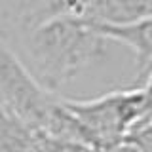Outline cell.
<instances>
[{
  "label": "cell",
  "mask_w": 152,
  "mask_h": 152,
  "mask_svg": "<svg viewBox=\"0 0 152 152\" xmlns=\"http://www.w3.org/2000/svg\"><path fill=\"white\" fill-rule=\"evenodd\" d=\"M27 69L46 89L57 93L107 53V38L88 19L57 17L23 28Z\"/></svg>",
  "instance_id": "1"
},
{
  "label": "cell",
  "mask_w": 152,
  "mask_h": 152,
  "mask_svg": "<svg viewBox=\"0 0 152 152\" xmlns=\"http://www.w3.org/2000/svg\"><path fill=\"white\" fill-rule=\"evenodd\" d=\"M0 110L27 126L84 146L78 127L61 97L34 78L0 36Z\"/></svg>",
  "instance_id": "2"
},
{
  "label": "cell",
  "mask_w": 152,
  "mask_h": 152,
  "mask_svg": "<svg viewBox=\"0 0 152 152\" xmlns=\"http://www.w3.org/2000/svg\"><path fill=\"white\" fill-rule=\"evenodd\" d=\"M88 150H108L129 135L145 114L141 88L108 91L95 99H61Z\"/></svg>",
  "instance_id": "3"
},
{
  "label": "cell",
  "mask_w": 152,
  "mask_h": 152,
  "mask_svg": "<svg viewBox=\"0 0 152 152\" xmlns=\"http://www.w3.org/2000/svg\"><path fill=\"white\" fill-rule=\"evenodd\" d=\"M0 152H88V148L34 129L0 110Z\"/></svg>",
  "instance_id": "4"
},
{
  "label": "cell",
  "mask_w": 152,
  "mask_h": 152,
  "mask_svg": "<svg viewBox=\"0 0 152 152\" xmlns=\"http://www.w3.org/2000/svg\"><path fill=\"white\" fill-rule=\"evenodd\" d=\"M91 27L103 38L118 42V44H124L129 50H133L139 69H145V66L152 65V15L146 19H141L137 23H129V25H101V23H91Z\"/></svg>",
  "instance_id": "5"
},
{
  "label": "cell",
  "mask_w": 152,
  "mask_h": 152,
  "mask_svg": "<svg viewBox=\"0 0 152 152\" xmlns=\"http://www.w3.org/2000/svg\"><path fill=\"white\" fill-rule=\"evenodd\" d=\"M93 0H23L19 23L21 28H31L57 17L86 19Z\"/></svg>",
  "instance_id": "6"
},
{
  "label": "cell",
  "mask_w": 152,
  "mask_h": 152,
  "mask_svg": "<svg viewBox=\"0 0 152 152\" xmlns=\"http://www.w3.org/2000/svg\"><path fill=\"white\" fill-rule=\"evenodd\" d=\"M152 15V0H93L88 21L101 25H129Z\"/></svg>",
  "instance_id": "7"
},
{
  "label": "cell",
  "mask_w": 152,
  "mask_h": 152,
  "mask_svg": "<svg viewBox=\"0 0 152 152\" xmlns=\"http://www.w3.org/2000/svg\"><path fill=\"white\" fill-rule=\"evenodd\" d=\"M142 99H145V114H142V120L141 124L152 120V70L148 72V78H146V84L142 86ZM141 124H137V126H141ZM135 126V127H137Z\"/></svg>",
  "instance_id": "8"
}]
</instances>
